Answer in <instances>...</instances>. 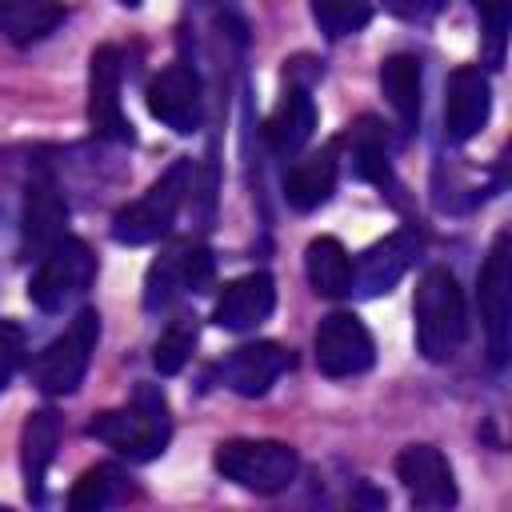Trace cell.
Listing matches in <instances>:
<instances>
[{
	"mask_svg": "<svg viewBox=\"0 0 512 512\" xmlns=\"http://www.w3.org/2000/svg\"><path fill=\"white\" fill-rule=\"evenodd\" d=\"M412 320H416V352L432 364H448L468 336V308L456 276L448 268H428L416 284L412 300Z\"/></svg>",
	"mask_w": 512,
	"mask_h": 512,
	"instance_id": "obj_1",
	"label": "cell"
},
{
	"mask_svg": "<svg viewBox=\"0 0 512 512\" xmlns=\"http://www.w3.org/2000/svg\"><path fill=\"white\" fill-rule=\"evenodd\" d=\"M88 436H96L100 444L116 448L128 460H156L168 440H172V420H168V400L160 388L140 384L128 408H112L100 412L88 424Z\"/></svg>",
	"mask_w": 512,
	"mask_h": 512,
	"instance_id": "obj_2",
	"label": "cell"
},
{
	"mask_svg": "<svg viewBox=\"0 0 512 512\" xmlns=\"http://www.w3.org/2000/svg\"><path fill=\"white\" fill-rule=\"evenodd\" d=\"M188 184H192V160L168 164L140 200L124 204L112 216V240L128 244V248H140V244H152V240L168 236L172 220H176V212H180V204L188 196Z\"/></svg>",
	"mask_w": 512,
	"mask_h": 512,
	"instance_id": "obj_3",
	"label": "cell"
},
{
	"mask_svg": "<svg viewBox=\"0 0 512 512\" xmlns=\"http://www.w3.org/2000/svg\"><path fill=\"white\" fill-rule=\"evenodd\" d=\"M212 464L224 480H232L236 488L256 492V496L284 492L300 472V456L284 440H240L236 436V440H224L216 448Z\"/></svg>",
	"mask_w": 512,
	"mask_h": 512,
	"instance_id": "obj_4",
	"label": "cell"
},
{
	"mask_svg": "<svg viewBox=\"0 0 512 512\" xmlns=\"http://www.w3.org/2000/svg\"><path fill=\"white\" fill-rule=\"evenodd\" d=\"M96 336H100V316L92 308H80L72 316V324L52 344H44V352L32 360V384L44 396H68V392H76L80 380H84V372H88V364H92Z\"/></svg>",
	"mask_w": 512,
	"mask_h": 512,
	"instance_id": "obj_5",
	"label": "cell"
},
{
	"mask_svg": "<svg viewBox=\"0 0 512 512\" xmlns=\"http://www.w3.org/2000/svg\"><path fill=\"white\" fill-rule=\"evenodd\" d=\"M92 276H96V256L88 252V244L76 236H60L40 256V268L28 280V300L40 312H60L92 284Z\"/></svg>",
	"mask_w": 512,
	"mask_h": 512,
	"instance_id": "obj_6",
	"label": "cell"
},
{
	"mask_svg": "<svg viewBox=\"0 0 512 512\" xmlns=\"http://www.w3.org/2000/svg\"><path fill=\"white\" fill-rule=\"evenodd\" d=\"M480 320L488 340V360L496 368L508 364L512 348V256H508V232H496L488 260L480 268Z\"/></svg>",
	"mask_w": 512,
	"mask_h": 512,
	"instance_id": "obj_7",
	"label": "cell"
},
{
	"mask_svg": "<svg viewBox=\"0 0 512 512\" xmlns=\"http://www.w3.org/2000/svg\"><path fill=\"white\" fill-rule=\"evenodd\" d=\"M312 348H316V368H320L324 376H332V380L360 376V372H368L372 360H376V340H372V332L364 328V320L352 316V312H332V316H324L320 328H316Z\"/></svg>",
	"mask_w": 512,
	"mask_h": 512,
	"instance_id": "obj_8",
	"label": "cell"
},
{
	"mask_svg": "<svg viewBox=\"0 0 512 512\" xmlns=\"http://www.w3.org/2000/svg\"><path fill=\"white\" fill-rule=\"evenodd\" d=\"M148 112L180 132V136H192L200 124H204V84H200V72L192 64H168L152 84H148Z\"/></svg>",
	"mask_w": 512,
	"mask_h": 512,
	"instance_id": "obj_9",
	"label": "cell"
},
{
	"mask_svg": "<svg viewBox=\"0 0 512 512\" xmlns=\"http://www.w3.org/2000/svg\"><path fill=\"white\" fill-rule=\"evenodd\" d=\"M212 252L204 244H180L172 248L168 256H160L152 268H148V280H144V308L156 312V308H168L180 292H204L212 284Z\"/></svg>",
	"mask_w": 512,
	"mask_h": 512,
	"instance_id": "obj_10",
	"label": "cell"
},
{
	"mask_svg": "<svg viewBox=\"0 0 512 512\" xmlns=\"http://www.w3.org/2000/svg\"><path fill=\"white\" fill-rule=\"evenodd\" d=\"M88 124L100 140H132V124L120 104V52L112 44H100L88 60Z\"/></svg>",
	"mask_w": 512,
	"mask_h": 512,
	"instance_id": "obj_11",
	"label": "cell"
},
{
	"mask_svg": "<svg viewBox=\"0 0 512 512\" xmlns=\"http://www.w3.org/2000/svg\"><path fill=\"white\" fill-rule=\"evenodd\" d=\"M488 112H492V84L484 68L476 64L456 68L444 84V136L452 144L472 140L488 124Z\"/></svg>",
	"mask_w": 512,
	"mask_h": 512,
	"instance_id": "obj_12",
	"label": "cell"
},
{
	"mask_svg": "<svg viewBox=\"0 0 512 512\" xmlns=\"http://www.w3.org/2000/svg\"><path fill=\"white\" fill-rule=\"evenodd\" d=\"M396 476L412 504L420 508H452L456 504V476L440 448L432 444H408L396 456Z\"/></svg>",
	"mask_w": 512,
	"mask_h": 512,
	"instance_id": "obj_13",
	"label": "cell"
},
{
	"mask_svg": "<svg viewBox=\"0 0 512 512\" xmlns=\"http://www.w3.org/2000/svg\"><path fill=\"white\" fill-rule=\"evenodd\" d=\"M416 252H420V236H412V232H392V236L376 240L360 256V264L352 268V288L360 296H384V292H392L400 284V276L412 268Z\"/></svg>",
	"mask_w": 512,
	"mask_h": 512,
	"instance_id": "obj_14",
	"label": "cell"
},
{
	"mask_svg": "<svg viewBox=\"0 0 512 512\" xmlns=\"http://www.w3.org/2000/svg\"><path fill=\"white\" fill-rule=\"evenodd\" d=\"M276 308V280L268 272H248L232 284H224L216 308H212V324L224 332H248L256 324H264Z\"/></svg>",
	"mask_w": 512,
	"mask_h": 512,
	"instance_id": "obj_15",
	"label": "cell"
},
{
	"mask_svg": "<svg viewBox=\"0 0 512 512\" xmlns=\"http://www.w3.org/2000/svg\"><path fill=\"white\" fill-rule=\"evenodd\" d=\"M292 364V356L280 348V344H272V340H256V344H244V348H236L224 364H220V380H224V388H232L236 396H264L280 376H284V368Z\"/></svg>",
	"mask_w": 512,
	"mask_h": 512,
	"instance_id": "obj_16",
	"label": "cell"
},
{
	"mask_svg": "<svg viewBox=\"0 0 512 512\" xmlns=\"http://www.w3.org/2000/svg\"><path fill=\"white\" fill-rule=\"evenodd\" d=\"M312 132H316V104H312V96H308V84L292 80V84L284 88L276 112H272L268 124H264V140H268V148H272L276 156L292 160V156L312 140Z\"/></svg>",
	"mask_w": 512,
	"mask_h": 512,
	"instance_id": "obj_17",
	"label": "cell"
},
{
	"mask_svg": "<svg viewBox=\"0 0 512 512\" xmlns=\"http://www.w3.org/2000/svg\"><path fill=\"white\" fill-rule=\"evenodd\" d=\"M56 444H60V416L52 408H36L20 432V472H24V496L32 504L44 500V476L56 460Z\"/></svg>",
	"mask_w": 512,
	"mask_h": 512,
	"instance_id": "obj_18",
	"label": "cell"
},
{
	"mask_svg": "<svg viewBox=\"0 0 512 512\" xmlns=\"http://www.w3.org/2000/svg\"><path fill=\"white\" fill-rule=\"evenodd\" d=\"M380 88L400 120L404 132H416L420 124V96H424V72L412 52H392L380 60Z\"/></svg>",
	"mask_w": 512,
	"mask_h": 512,
	"instance_id": "obj_19",
	"label": "cell"
},
{
	"mask_svg": "<svg viewBox=\"0 0 512 512\" xmlns=\"http://www.w3.org/2000/svg\"><path fill=\"white\" fill-rule=\"evenodd\" d=\"M332 188H336V144L296 160L284 176V200L296 212H316L320 204H328Z\"/></svg>",
	"mask_w": 512,
	"mask_h": 512,
	"instance_id": "obj_20",
	"label": "cell"
},
{
	"mask_svg": "<svg viewBox=\"0 0 512 512\" xmlns=\"http://www.w3.org/2000/svg\"><path fill=\"white\" fill-rule=\"evenodd\" d=\"M64 20L60 0H0V36L16 48H32Z\"/></svg>",
	"mask_w": 512,
	"mask_h": 512,
	"instance_id": "obj_21",
	"label": "cell"
},
{
	"mask_svg": "<svg viewBox=\"0 0 512 512\" xmlns=\"http://www.w3.org/2000/svg\"><path fill=\"white\" fill-rule=\"evenodd\" d=\"M64 224H68V204L60 200L56 184L40 176L24 200V244L44 256L64 236Z\"/></svg>",
	"mask_w": 512,
	"mask_h": 512,
	"instance_id": "obj_22",
	"label": "cell"
},
{
	"mask_svg": "<svg viewBox=\"0 0 512 512\" xmlns=\"http://www.w3.org/2000/svg\"><path fill=\"white\" fill-rule=\"evenodd\" d=\"M348 160L352 172L376 188H392V164H388V136L384 124L376 116H360L356 124H348Z\"/></svg>",
	"mask_w": 512,
	"mask_h": 512,
	"instance_id": "obj_23",
	"label": "cell"
},
{
	"mask_svg": "<svg viewBox=\"0 0 512 512\" xmlns=\"http://www.w3.org/2000/svg\"><path fill=\"white\" fill-rule=\"evenodd\" d=\"M304 272H308V284L320 296H328V300L352 292V260H348V252H344V244L336 236L308 240V248H304Z\"/></svg>",
	"mask_w": 512,
	"mask_h": 512,
	"instance_id": "obj_24",
	"label": "cell"
},
{
	"mask_svg": "<svg viewBox=\"0 0 512 512\" xmlns=\"http://www.w3.org/2000/svg\"><path fill=\"white\" fill-rule=\"evenodd\" d=\"M124 492H128L124 472H120L116 464H96V468H88V472L72 484L68 508H72V512H100V508L116 504Z\"/></svg>",
	"mask_w": 512,
	"mask_h": 512,
	"instance_id": "obj_25",
	"label": "cell"
},
{
	"mask_svg": "<svg viewBox=\"0 0 512 512\" xmlns=\"http://www.w3.org/2000/svg\"><path fill=\"white\" fill-rule=\"evenodd\" d=\"M196 336H200V320L192 316V312H180L176 320H168V328L156 336V344H152V364H156V372L160 376H176L184 364H188V356H192V348H196Z\"/></svg>",
	"mask_w": 512,
	"mask_h": 512,
	"instance_id": "obj_26",
	"label": "cell"
},
{
	"mask_svg": "<svg viewBox=\"0 0 512 512\" xmlns=\"http://www.w3.org/2000/svg\"><path fill=\"white\" fill-rule=\"evenodd\" d=\"M312 4V20L320 24V32L328 40L352 36L372 20V4L368 0H308Z\"/></svg>",
	"mask_w": 512,
	"mask_h": 512,
	"instance_id": "obj_27",
	"label": "cell"
},
{
	"mask_svg": "<svg viewBox=\"0 0 512 512\" xmlns=\"http://www.w3.org/2000/svg\"><path fill=\"white\" fill-rule=\"evenodd\" d=\"M480 28H484V52L488 64L504 60V44H508V28H512V0H472Z\"/></svg>",
	"mask_w": 512,
	"mask_h": 512,
	"instance_id": "obj_28",
	"label": "cell"
},
{
	"mask_svg": "<svg viewBox=\"0 0 512 512\" xmlns=\"http://www.w3.org/2000/svg\"><path fill=\"white\" fill-rule=\"evenodd\" d=\"M20 360H24V332H20V324L0 320V392H4L8 380L16 376Z\"/></svg>",
	"mask_w": 512,
	"mask_h": 512,
	"instance_id": "obj_29",
	"label": "cell"
},
{
	"mask_svg": "<svg viewBox=\"0 0 512 512\" xmlns=\"http://www.w3.org/2000/svg\"><path fill=\"white\" fill-rule=\"evenodd\" d=\"M440 4L444 0H384V8L400 20H428V16L440 12Z\"/></svg>",
	"mask_w": 512,
	"mask_h": 512,
	"instance_id": "obj_30",
	"label": "cell"
},
{
	"mask_svg": "<svg viewBox=\"0 0 512 512\" xmlns=\"http://www.w3.org/2000/svg\"><path fill=\"white\" fill-rule=\"evenodd\" d=\"M120 4H124V8H140V0H120Z\"/></svg>",
	"mask_w": 512,
	"mask_h": 512,
	"instance_id": "obj_31",
	"label": "cell"
},
{
	"mask_svg": "<svg viewBox=\"0 0 512 512\" xmlns=\"http://www.w3.org/2000/svg\"><path fill=\"white\" fill-rule=\"evenodd\" d=\"M216 4H232V0H216Z\"/></svg>",
	"mask_w": 512,
	"mask_h": 512,
	"instance_id": "obj_32",
	"label": "cell"
}]
</instances>
